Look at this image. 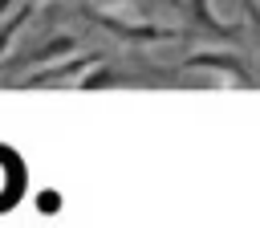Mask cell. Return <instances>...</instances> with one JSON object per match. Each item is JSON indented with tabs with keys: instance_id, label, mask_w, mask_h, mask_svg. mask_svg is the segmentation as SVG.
Here are the masks:
<instances>
[{
	"instance_id": "obj_1",
	"label": "cell",
	"mask_w": 260,
	"mask_h": 228,
	"mask_svg": "<svg viewBox=\"0 0 260 228\" xmlns=\"http://www.w3.org/2000/svg\"><path fill=\"white\" fill-rule=\"evenodd\" d=\"M77 12L98 24L106 37H114L118 45H130V49H150V45H191V33L183 24H158V20H146V16H110V12H98L89 4H77Z\"/></svg>"
},
{
	"instance_id": "obj_2",
	"label": "cell",
	"mask_w": 260,
	"mask_h": 228,
	"mask_svg": "<svg viewBox=\"0 0 260 228\" xmlns=\"http://www.w3.org/2000/svg\"><path fill=\"white\" fill-rule=\"evenodd\" d=\"M171 69H175V77L207 73V77H219V81H232V86H248V90L256 86V65L240 45H232V49H195Z\"/></svg>"
},
{
	"instance_id": "obj_3",
	"label": "cell",
	"mask_w": 260,
	"mask_h": 228,
	"mask_svg": "<svg viewBox=\"0 0 260 228\" xmlns=\"http://www.w3.org/2000/svg\"><path fill=\"white\" fill-rule=\"evenodd\" d=\"M175 12H179V24L191 33V45L195 41H215V45H248V24L240 20H219L211 0H175Z\"/></svg>"
},
{
	"instance_id": "obj_4",
	"label": "cell",
	"mask_w": 260,
	"mask_h": 228,
	"mask_svg": "<svg viewBox=\"0 0 260 228\" xmlns=\"http://www.w3.org/2000/svg\"><path fill=\"white\" fill-rule=\"evenodd\" d=\"M106 53L102 49H89V53H65V57H57V61H49V65H37V69H28V73H20L12 86L16 90H49V86H73L81 73H89L98 61H102Z\"/></svg>"
},
{
	"instance_id": "obj_5",
	"label": "cell",
	"mask_w": 260,
	"mask_h": 228,
	"mask_svg": "<svg viewBox=\"0 0 260 228\" xmlns=\"http://www.w3.org/2000/svg\"><path fill=\"white\" fill-rule=\"evenodd\" d=\"M32 12H37V4H32V0H16V4H12V12L0 20V57H8V53H12V41H16V33L28 24V16H32Z\"/></svg>"
},
{
	"instance_id": "obj_6",
	"label": "cell",
	"mask_w": 260,
	"mask_h": 228,
	"mask_svg": "<svg viewBox=\"0 0 260 228\" xmlns=\"http://www.w3.org/2000/svg\"><path fill=\"white\" fill-rule=\"evenodd\" d=\"M85 4L110 16H146V0H85Z\"/></svg>"
},
{
	"instance_id": "obj_7",
	"label": "cell",
	"mask_w": 260,
	"mask_h": 228,
	"mask_svg": "<svg viewBox=\"0 0 260 228\" xmlns=\"http://www.w3.org/2000/svg\"><path fill=\"white\" fill-rule=\"evenodd\" d=\"M240 4H244V16H248L252 37H256V45H260V4H256V0H240Z\"/></svg>"
},
{
	"instance_id": "obj_8",
	"label": "cell",
	"mask_w": 260,
	"mask_h": 228,
	"mask_svg": "<svg viewBox=\"0 0 260 228\" xmlns=\"http://www.w3.org/2000/svg\"><path fill=\"white\" fill-rule=\"evenodd\" d=\"M12 4H16V0H0V20H4L8 12H12Z\"/></svg>"
},
{
	"instance_id": "obj_9",
	"label": "cell",
	"mask_w": 260,
	"mask_h": 228,
	"mask_svg": "<svg viewBox=\"0 0 260 228\" xmlns=\"http://www.w3.org/2000/svg\"><path fill=\"white\" fill-rule=\"evenodd\" d=\"M32 4H37V8H41V4H53V0H32Z\"/></svg>"
}]
</instances>
